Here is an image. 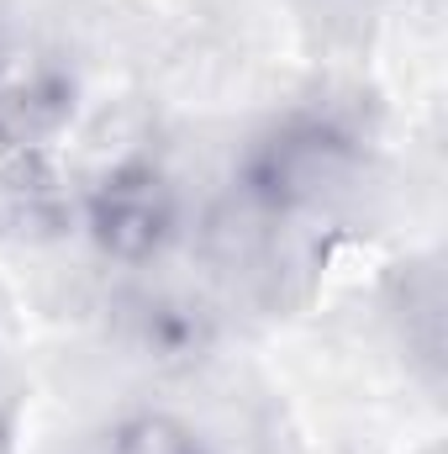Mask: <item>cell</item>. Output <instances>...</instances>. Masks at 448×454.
<instances>
[{
    "mask_svg": "<svg viewBox=\"0 0 448 454\" xmlns=\"http://www.w3.org/2000/svg\"><path fill=\"white\" fill-rule=\"evenodd\" d=\"M353 143L337 121L322 116H296L274 137H264L248 159V191L264 207H301L317 201L337 175L348 169Z\"/></svg>",
    "mask_w": 448,
    "mask_h": 454,
    "instance_id": "cell-1",
    "label": "cell"
},
{
    "mask_svg": "<svg viewBox=\"0 0 448 454\" xmlns=\"http://www.w3.org/2000/svg\"><path fill=\"white\" fill-rule=\"evenodd\" d=\"M112 454H206L201 439L169 412H137L116 428Z\"/></svg>",
    "mask_w": 448,
    "mask_h": 454,
    "instance_id": "cell-4",
    "label": "cell"
},
{
    "mask_svg": "<svg viewBox=\"0 0 448 454\" xmlns=\"http://www.w3.org/2000/svg\"><path fill=\"white\" fill-rule=\"evenodd\" d=\"M64 217H69V201L53 164L37 148L11 143L0 153V223L11 232H53L64 227Z\"/></svg>",
    "mask_w": 448,
    "mask_h": 454,
    "instance_id": "cell-3",
    "label": "cell"
},
{
    "mask_svg": "<svg viewBox=\"0 0 448 454\" xmlns=\"http://www.w3.org/2000/svg\"><path fill=\"white\" fill-rule=\"evenodd\" d=\"M90 232L96 243L121 259V264H143L153 259L164 243H169V227H174V196H169V180L132 159V164H116L112 175L90 191Z\"/></svg>",
    "mask_w": 448,
    "mask_h": 454,
    "instance_id": "cell-2",
    "label": "cell"
}]
</instances>
